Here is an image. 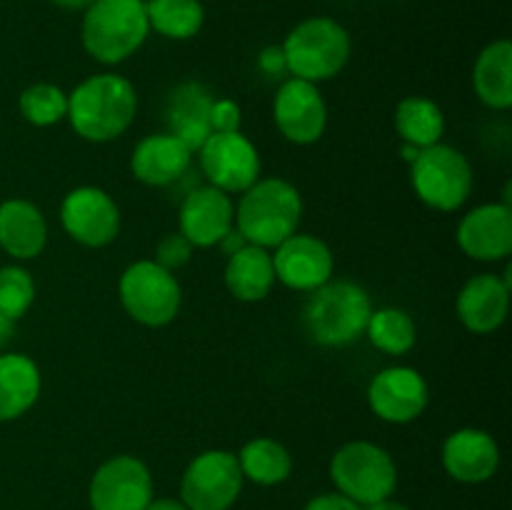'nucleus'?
<instances>
[{
    "label": "nucleus",
    "mask_w": 512,
    "mask_h": 510,
    "mask_svg": "<svg viewBox=\"0 0 512 510\" xmlns=\"http://www.w3.org/2000/svg\"><path fill=\"white\" fill-rule=\"evenodd\" d=\"M48 245V220L43 210L25 198H8L0 203V250L15 260H35Z\"/></svg>",
    "instance_id": "obj_21"
},
{
    "label": "nucleus",
    "mask_w": 512,
    "mask_h": 510,
    "mask_svg": "<svg viewBox=\"0 0 512 510\" xmlns=\"http://www.w3.org/2000/svg\"><path fill=\"white\" fill-rule=\"evenodd\" d=\"M395 133L400 140L415 148H430L435 143H443L445 135V113L435 100L425 95H408L395 105Z\"/></svg>",
    "instance_id": "obj_26"
},
{
    "label": "nucleus",
    "mask_w": 512,
    "mask_h": 510,
    "mask_svg": "<svg viewBox=\"0 0 512 510\" xmlns=\"http://www.w3.org/2000/svg\"><path fill=\"white\" fill-rule=\"evenodd\" d=\"M60 225L83 248H105L120 233V208L108 190L78 185L60 203Z\"/></svg>",
    "instance_id": "obj_11"
},
{
    "label": "nucleus",
    "mask_w": 512,
    "mask_h": 510,
    "mask_svg": "<svg viewBox=\"0 0 512 510\" xmlns=\"http://www.w3.org/2000/svg\"><path fill=\"white\" fill-rule=\"evenodd\" d=\"M225 288L240 303H258L273 293L275 283V268L273 255L270 250L260 248V245H243L238 253L228 255L225 263Z\"/></svg>",
    "instance_id": "obj_24"
},
{
    "label": "nucleus",
    "mask_w": 512,
    "mask_h": 510,
    "mask_svg": "<svg viewBox=\"0 0 512 510\" xmlns=\"http://www.w3.org/2000/svg\"><path fill=\"white\" fill-rule=\"evenodd\" d=\"M213 100L215 95L210 93L208 85L198 83V80L180 83L168 98V110H165L168 133L183 140L193 153H198L200 145L213 133V128H210Z\"/></svg>",
    "instance_id": "obj_22"
},
{
    "label": "nucleus",
    "mask_w": 512,
    "mask_h": 510,
    "mask_svg": "<svg viewBox=\"0 0 512 510\" xmlns=\"http://www.w3.org/2000/svg\"><path fill=\"white\" fill-rule=\"evenodd\" d=\"M330 480L335 493L370 508L393 498L398 488V465L383 445L373 440H350L335 450L330 460Z\"/></svg>",
    "instance_id": "obj_6"
},
{
    "label": "nucleus",
    "mask_w": 512,
    "mask_h": 510,
    "mask_svg": "<svg viewBox=\"0 0 512 510\" xmlns=\"http://www.w3.org/2000/svg\"><path fill=\"white\" fill-rule=\"evenodd\" d=\"M193 245L183 238L180 233H168L165 238H160L158 248H155V263L163 265L165 270L175 273L178 268L188 265V260L193 258Z\"/></svg>",
    "instance_id": "obj_32"
},
{
    "label": "nucleus",
    "mask_w": 512,
    "mask_h": 510,
    "mask_svg": "<svg viewBox=\"0 0 512 510\" xmlns=\"http://www.w3.org/2000/svg\"><path fill=\"white\" fill-rule=\"evenodd\" d=\"M13 333H15V320H10L8 315L0 313V353L8 348V343L13 340Z\"/></svg>",
    "instance_id": "obj_37"
},
{
    "label": "nucleus",
    "mask_w": 512,
    "mask_h": 510,
    "mask_svg": "<svg viewBox=\"0 0 512 510\" xmlns=\"http://www.w3.org/2000/svg\"><path fill=\"white\" fill-rule=\"evenodd\" d=\"M418 153H420V148H415V145H408V143H403V148H400V155H403V160L408 165L418 158Z\"/></svg>",
    "instance_id": "obj_41"
},
{
    "label": "nucleus",
    "mask_w": 512,
    "mask_h": 510,
    "mask_svg": "<svg viewBox=\"0 0 512 510\" xmlns=\"http://www.w3.org/2000/svg\"><path fill=\"white\" fill-rule=\"evenodd\" d=\"M195 155H198L200 170L208 185L228 195L245 193L263 175L258 148L243 130L210 133Z\"/></svg>",
    "instance_id": "obj_10"
},
{
    "label": "nucleus",
    "mask_w": 512,
    "mask_h": 510,
    "mask_svg": "<svg viewBox=\"0 0 512 510\" xmlns=\"http://www.w3.org/2000/svg\"><path fill=\"white\" fill-rule=\"evenodd\" d=\"M365 338L380 353L400 358V355L410 353L415 348V343H418V328H415L413 315L405 313L403 308H378L370 315Z\"/></svg>",
    "instance_id": "obj_29"
},
{
    "label": "nucleus",
    "mask_w": 512,
    "mask_h": 510,
    "mask_svg": "<svg viewBox=\"0 0 512 510\" xmlns=\"http://www.w3.org/2000/svg\"><path fill=\"white\" fill-rule=\"evenodd\" d=\"M150 35L145 0H95L83 10L80 40L95 63L120 65L133 58Z\"/></svg>",
    "instance_id": "obj_4"
},
{
    "label": "nucleus",
    "mask_w": 512,
    "mask_h": 510,
    "mask_svg": "<svg viewBox=\"0 0 512 510\" xmlns=\"http://www.w3.org/2000/svg\"><path fill=\"white\" fill-rule=\"evenodd\" d=\"M368 405L383 423L408 425L428 410L430 385L420 370L410 365H390L370 380Z\"/></svg>",
    "instance_id": "obj_13"
},
{
    "label": "nucleus",
    "mask_w": 512,
    "mask_h": 510,
    "mask_svg": "<svg viewBox=\"0 0 512 510\" xmlns=\"http://www.w3.org/2000/svg\"><path fill=\"white\" fill-rule=\"evenodd\" d=\"M440 458L450 478L465 485H478L498 473L500 445L488 430L458 428L445 438Z\"/></svg>",
    "instance_id": "obj_19"
},
{
    "label": "nucleus",
    "mask_w": 512,
    "mask_h": 510,
    "mask_svg": "<svg viewBox=\"0 0 512 510\" xmlns=\"http://www.w3.org/2000/svg\"><path fill=\"white\" fill-rule=\"evenodd\" d=\"M43 375L25 353H0V423L23 418L40 398Z\"/></svg>",
    "instance_id": "obj_23"
},
{
    "label": "nucleus",
    "mask_w": 512,
    "mask_h": 510,
    "mask_svg": "<svg viewBox=\"0 0 512 510\" xmlns=\"http://www.w3.org/2000/svg\"><path fill=\"white\" fill-rule=\"evenodd\" d=\"M278 283L298 293H313L333 280L335 255L323 238L310 233H293L278 248L270 250Z\"/></svg>",
    "instance_id": "obj_15"
},
{
    "label": "nucleus",
    "mask_w": 512,
    "mask_h": 510,
    "mask_svg": "<svg viewBox=\"0 0 512 510\" xmlns=\"http://www.w3.org/2000/svg\"><path fill=\"white\" fill-rule=\"evenodd\" d=\"M153 500V475L135 455H113L98 465L88 485L90 510H145Z\"/></svg>",
    "instance_id": "obj_12"
},
{
    "label": "nucleus",
    "mask_w": 512,
    "mask_h": 510,
    "mask_svg": "<svg viewBox=\"0 0 512 510\" xmlns=\"http://www.w3.org/2000/svg\"><path fill=\"white\" fill-rule=\"evenodd\" d=\"M410 183L420 203L438 213H455L470 200L475 173L468 155L453 145L435 143L423 148L410 163Z\"/></svg>",
    "instance_id": "obj_7"
},
{
    "label": "nucleus",
    "mask_w": 512,
    "mask_h": 510,
    "mask_svg": "<svg viewBox=\"0 0 512 510\" xmlns=\"http://www.w3.org/2000/svg\"><path fill=\"white\" fill-rule=\"evenodd\" d=\"M303 510H365V508L363 505L353 503V500L345 498V495L340 493H320L315 495L313 500H308Z\"/></svg>",
    "instance_id": "obj_34"
},
{
    "label": "nucleus",
    "mask_w": 512,
    "mask_h": 510,
    "mask_svg": "<svg viewBox=\"0 0 512 510\" xmlns=\"http://www.w3.org/2000/svg\"><path fill=\"white\" fill-rule=\"evenodd\" d=\"M510 290V270H505V275H473L460 288L458 300H455V313H458L465 330H470L475 335L495 333L508 320Z\"/></svg>",
    "instance_id": "obj_18"
},
{
    "label": "nucleus",
    "mask_w": 512,
    "mask_h": 510,
    "mask_svg": "<svg viewBox=\"0 0 512 510\" xmlns=\"http://www.w3.org/2000/svg\"><path fill=\"white\" fill-rule=\"evenodd\" d=\"M273 120L288 143L313 145L328 130V103L315 83L288 78L273 98Z\"/></svg>",
    "instance_id": "obj_14"
},
{
    "label": "nucleus",
    "mask_w": 512,
    "mask_h": 510,
    "mask_svg": "<svg viewBox=\"0 0 512 510\" xmlns=\"http://www.w3.org/2000/svg\"><path fill=\"white\" fill-rule=\"evenodd\" d=\"M35 303V280L30 270L20 263L0 268V313L18 323Z\"/></svg>",
    "instance_id": "obj_31"
},
{
    "label": "nucleus",
    "mask_w": 512,
    "mask_h": 510,
    "mask_svg": "<svg viewBox=\"0 0 512 510\" xmlns=\"http://www.w3.org/2000/svg\"><path fill=\"white\" fill-rule=\"evenodd\" d=\"M258 68L263 70L270 78H278V75L288 73V65H285V55L280 45H268V48L260 50L258 55Z\"/></svg>",
    "instance_id": "obj_35"
},
{
    "label": "nucleus",
    "mask_w": 512,
    "mask_h": 510,
    "mask_svg": "<svg viewBox=\"0 0 512 510\" xmlns=\"http://www.w3.org/2000/svg\"><path fill=\"white\" fill-rule=\"evenodd\" d=\"M285 65L290 78L323 83L345 70L353 55L350 33L328 15H315L295 25L283 40Z\"/></svg>",
    "instance_id": "obj_5"
},
{
    "label": "nucleus",
    "mask_w": 512,
    "mask_h": 510,
    "mask_svg": "<svg viewBox=\"0 0 512 510\" xmlns=\"http://www.w3.org/2000/svg\"><path fill=\"white\" fill-rule=\"evenodd\" d=\"M373 310V300L363 285L333 278L310 293L303 323L310 338L323 348H345L363 338Z\"/></svg>",
    "instance_id": "obj_3"
},
{
    "label": "nucleus",
    "mask_w": 512,
    "mask_h": 510,
    "mask_svg": "<svg viewBox=\"0 0 512 510\" xmlns=\"http://www.w3.org/2000/svg\"><path fill=\"white\" fill-rule=\"evenodd\" d=\"M235 228L233 195L200 185L185 195L178 213V233L193 248H218L220 240Z\"/></svg>",
    "instance_id": "obj_17"
},
{
    "label": "nucleus",
    "mask_w": 512,
    "mask_h": 510,
    "mask_svg": "<svg viewBox=\"0 0 512 510\" xmlns=\"http://www.w3.org/2000/svg\"><path fill=\"white\" fill-rule=\"evenodd\" d=\"M365 510H410V508L405 503H398V500L385 498V500H380V503L370 505V508H365Z\"/></svg>",
    "instance_id": "obj_40"
},
{
    "label": "nucleus",
    "mask_w": 512,
    "mask_h": 510,
    "mask_svg": "<svg viewBox=\"0 0 512 510\" xmlns=\"http://www.w3.org/2000/svg\"><path fill=\"white\" fill-rule=\"evenodd\" d=\"M53 5H58V8L63 10H85L90 3H95V0H50Z\"/></svg>",
    "instance_id": "obj_39"
},
{
    "label": "nucleus",
    "mask_w": 512,
    "mask_h": 510,
    "mask_svg": "<svg viewBox=\"0 0 512 510\" xmlns=\"http://www.w3.org/2000/svg\"><path fill=\"white\" fill-rule=\"evenodd\" d=\"M145 510H188V505L175 498H153Z\"/></svg>",
    "instance_id": "obj_38"
},
{
    "label": "nucleus",
    "mask_w": 512,
    "mask_h": 510,
    "mask_svg": "<svg viewBox=\"0 0 512 510\" xmlns=\"http://www.w3.org/2000/svg\"><path fill=\"white\" fill-rule=\"evenodd\" d=\"M193 158V150L165 130V133L145 135L143 140H138L133 155H130V170H133L135 180H140L143 185L168 188L188 173Z\"/></svg>",
    "instance_id": "obj_20"
},
{
    "label": "nucleus",
    "mask_w": 512,
    "mask_h": 510,
    "mask_svg": "<svg viewBox=\"0 0 512 510\" xmlns=\"http://www.w3.org/2000/svg\"><path fill=\"white\" fill-rule=\"evenodd\" d=\"M20 115L33 128H50L68 115V93L53 83H33L20 93Z\"/></svg>",
    "instance_id": "obj_30"
},
{
    "label": "nucleus",
    "mask_w": 512,
    "mask_h": 510,
    "mask_svg": "<svg viewBox=\"0 0 512 510\" xmlns=\"http://www.w3.org/2000/svg\"><path fill=\"white\" fill-rule=\"evenodd\" d=\"M238 465L245 480L263 488H273V485L285 483L293 475V455L285 448L280 440L260 435V438L248 440L240 448Z\"/></svg>",
    "instance_id": "obj_27"
},
{
    "label": "nucleus",
    "mask_w": 512,
    "mask_h": 510,
    "mask_svg": "<svg viewBox=\"0 0 512 510\" xmlns=\"http://www.w3.org/2000/svg\"><path fill=\"white\" fill-rule=\"evenodd\" d=\"M473 90L490 110L512 108V43L508 38L493 40L480 50L473 65Z\"/></svg>",
    "instance_id": "obj_25"
},
{
    "label": "nucleus",
    "mask_w": 512,
    "mask_h": 510,
    "mask_svg": "<svg viewBox=\"0 0 512 510\" xmlns=\"http://www.w3.org/2000/svg\"><path fill=\"white\" fill-rule=\"evenodd\" d=\"M458 248L478 263H500L512 255V205L483 203L460 218Z\"/></svg>",
    "instance_id": "obj_16"
},
{
    "label": "nucleus",
    "mask_w": 512,
    "mask_h": 510,
    "mask_svg": "<svg viewBox=\"0 0 512 510\" xmlns=\"http://www.w3.org/2000/svg\"><path fill=\"white\" fill-rule=\"evenodd\" d=\"M120 305L125 313L145 328H165L173 323L183 305V288L175 273L153 258L135 260L118 280Z\"/></svg>",
    "instance_id": "obj_8"
},
{
    "label": "nucleus",
    "mask_w": 512,
    "mask_h": 510,
    "mask_svg": "<svg viewBox=\"0 0 512 510\" xmlns=\"http://www.w3.org/2000/svg\"><path fill=\"white\" fill-rule=\"evenodd\" d=\"M243 125V110L233 98H215L210 108V128L213 133H233Z\"/></svg>",
    "instance_id": "obj_33"
},
{
    "label": "nucleus",
    "mask_w": 512,
    "mask_h": 510,
    "mask_svg": "<svg viewBox=\"0 0 512 510\" xmlns=\"http://www.w3.org/2000/svg\"><path fill=\"white\" fill-rule=\"evenodd\" d=\"M138 115V90L120 73H95L68 93V115L75 135L88 143H110L128 133Z\"/></svg>",
    "instance_id": "obj_1"
},
{
    "label": "nucleus",
    "mask_w": 512,
    "mask_h": 510,
    "mask_svg": "<svg viewBox=\"0 0 512 510\" xmlns=\"http://www.w3.org/2000/svg\"><path fill=\"white\" fill-rule=\"evenodd\" d=\"M303 195L285 178H260L235 203V230L250 245L273 250L298 233Z\"/></svg>",
    "instance_id": "obj_2"
},
{
    "label": "nucleus",
    "mask_w": 512,
    "mask_h": 510,
    "mask_svg": "<svg viewBox=\"0 0 512 510\" xmlns=\"http://www.w3.org/2000/svg\"><path fill=\"white\" fill-rule=\"evenodd\" d=\"M150 30L168 40H190L205 23L200 0H148L145 3Z\"/></svg>",
    "instance_id": "obj_28"
},
{
    "label": "nucleus",
    "mask_w": 512,
    "mask_h": 510,
    "mask_svg": "<svg viewBox=\"0 0 512 510\" xmlns=\"http://www.w3.org/2000/svg\"><path fill=\"white\" fill-rule=\"evenodd\" d=\"M243 245H248V240H245L243 235H240L238 230L233 228V230H230L228 235H225L223 240H220V243H218V248L223 250L225 255H233V253H238V250L243 248Z\"/></svg>",
    "instance_id": "obj_36"
},
{
    "label": "nucleus",
    "mask_w": 512,
    "mask_h": 510,
    "mask_svg": "<svg viewBox=\"0 0 512 510\" xmlns=\"http://www.w3.org/2000/svg\"><path fill=\"white\" fill-rule=\"evenodd\" d=\"M238 455L210 448L195 455L180 480V500L188 510H230L243 493Z\"/></svg>",
    "instance_id": "obj_9"
}]
</instances>
